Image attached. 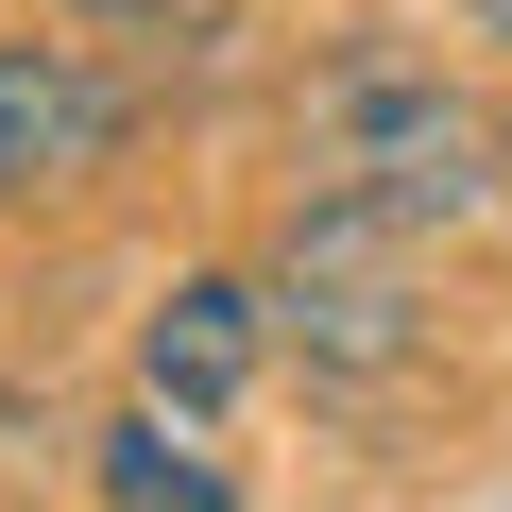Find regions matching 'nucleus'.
Returning a JSON list of instances; mask_svg holds the SVG:
<instances>
[{"label": "nucleus", "mask_w": 512, "mask_h": 512, "mask_svg": "<svg viewBox=\"0 0 512 512\" xmlns=\"http://www.w3.org/2000/svg\"><path fill=\"white\" fill-rule=\"evenodd\" d=\"M291 171H308V205H359V222L461 239V222H495L512 137H495V103L444 86L427 52H342V69L308 86V120H291Z\"/></svg>", "instance_id": "nucleus-1"}, {"label": "nucleus", "mask_w": 512, "mask_h": 512, "mask_svg": "<svg viewBox=\"0 0 512 512\" xmlns=\"http://www.w3.org/2000/svg\"><path fill=\"white\" fill-rule=\"evenodd\" d=\"M274 325L308 342L325 393L410 376V342H427V239H410V222H359V205H291V239H274Z\"/></svg>", "instance_id": "nucleus-2"}, {"label": "nucleus", "mask_w": 512, "mask_h": 512, "mask_svg": "<svg viewBox=\"0 0 512 512\" xmlns=\"http://www.w3.org/2000/svg\"><path fill=\"white\" fill-rule=\"evenodd\" d=\"M137 137V86L86 69V52H35V35H0V205L18 188H69Z\"/></svg>", "instance_id": "nucleus-3"}, {"label": "nucleus", "mask_w": 512, "mask_h": 512, "mask_svg": "<svg viewBox=\"0 0 512 512\" xmlns=\"http://www.w3.org/2000/svg\"><path fill=\"white\" fill-rule=\"evenodd\" d=\"M256 342H274V291L188 274V291L137 325V393H154V410H188V427H222V410H239V376H256Z\"/></svg>", "instance_id": "nucleus-4"}, {"label": "nucleus", "mask_w": 512, "mask_h": 512, "mask_svg": "<svg viewBox=\"0 0 512 512\" xmlns=\"http://www.w3.org/2000/svg\"><path fill=\"white\" fill-rule=\"evenodd\" d=\"M103 512H239V495L188 444V410H137V427H103Z\"/></svg>", "instance_id": "nucleus-5"}, {"label": "nucleus", "mask_w": 512, "mask_h": 512, "mask_svg": "<svg viewBox=\"0 0 512 512\" xmlns=\"http://www.w3.org/2000/svg\"><path fill=\"white\" fill-rule=\"evenodd\" d=\"M69 18H171V0H69Z\"/></svg>", "instance_id": "nucleus-6"}, {"label": "nucleus", "mask_w": 512, "mask_h": 512, "mask_svg": "<svg viewBox=\"0 0 512 512\" xmlns=\"http://www.w3.org/2000/svg\"><path fill=\"white\" fill-rule=\"evenodd\" d=\"M461 18H478V35H495V52H512V0H461Z\"/></svg>", "instance_id": "nucleus-7"}]
</instances>
